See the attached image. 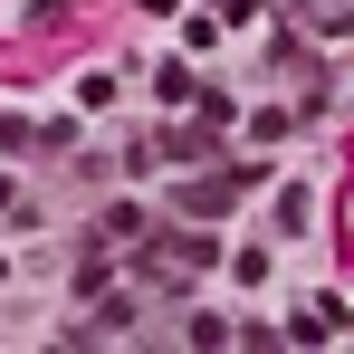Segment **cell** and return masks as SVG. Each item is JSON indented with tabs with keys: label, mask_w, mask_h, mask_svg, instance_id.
<instances>
[{
	"label": "cell",
	"mask_w": 354,
	"mask_h": 354,
	"mask_svg": "<svg viewBox=\"0 0 354 354\" xmlns=\"http://www.w3.org/2000/svg\"><path fill=\"white\" fill-rule=\"evenodd\" d=\"M249 182H259L249 163H230V173H211V182H182V211H192V221H221V211H230Z\"/></svg>",
	"instance_id": "cell-1"
},
{
	"label": "cell",
	"mask_w": 354,
	"mask_h": 354,
	"mask_svg": "<svg viewBox=\"0 0 354 354\" xmlns=\"http://www.w3.org/2000/svg\"><path fill=\"white\" fill-rule=\"evenodd\" d=\"M211 10H230V19H249V10H259V0H211Z\"/></svg>",
	"instance_id": "cell-2"
},
{
	"label": "cell",
	"mask_w": 354,
	"mask_h": 354,
	"mask_svg": "<svg viewBox=\"0 0 354 354\" xmlns=\"http://www.w3.org/2000/svg\"><path fill=\"white\" fill-rule=\"evenodd\" d=\"M0 211H19V192H10V182H0Z\"/></svg>",
	"instance_id": "cell-3"
}]
</instances>
